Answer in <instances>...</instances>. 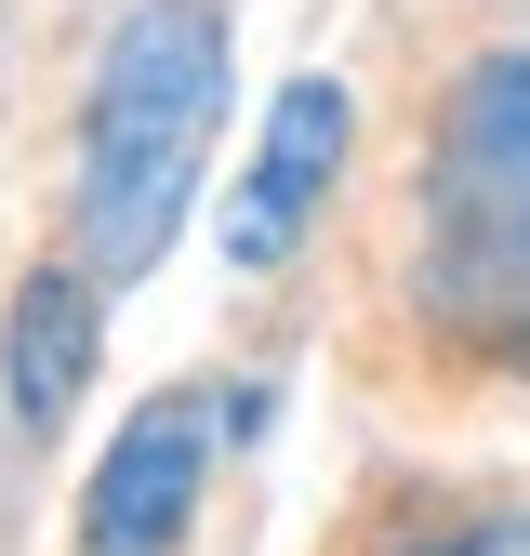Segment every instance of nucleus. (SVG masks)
Returning <instances> with one entry per match:
<instances>
[{"label":"nucleus","instance_id":"obj_1","mask_svg":"<svg viewBox=\"0 0 530 556\" xmlns=\"http://www.w3.org/2000/svg\"><path fill=\"white\" fill-rule=\"evenodd\" d=\"M226 119V14L213 0H132L106 27L93 106H80V252L93 278H147L199 199Z\"/></svg>","mask_w":530,"mask_h":556},{"label":"nucleus","instance_id":"obj_4","mask_svg":"<svg viewBox=\"0 0 530 556\" xmlns=\"http://www.w3.org/2000/svg\"><path fill=\"white\" fill-rule=\"evenodd\" d=\"M345 132H358L345 80H292V93H279V119H265V147H252V173H239V199H226V252H239V265H279V252L305 239V213L331 199V173H345Z\"/></svg>","mask_w":530,"mask_h":556},{"label":"nucleus","instance_id":"obj_6","mask_svg":"<svg viewBox=\"0 0 530 556\" xmlns=\"http://www.w3.org/2000/svg\"><path fill=\"white\" fill-rule=\"evenodd\" d=\"M425 556H530V517H478V530H451V543H425Z\"/></svg>","mask_w":530,"mask_h":556},{"label":"nucleus","instance_id":"obj_2","mask_svg":"<svg viewBox=\"0 0 530 556\" xmlns=\"http://www.w3.org/2000/svg\"><path fill=\"white\" fill-rule=\"evenodd\" d=\"M412 292H425V318L451 344L530 358V53H491L478 80L438 106Z\"/></svg>","mask_w":530,"mask_h":556},{"label":"nucleus","instance_id":"obj_3","mask_svg":"<svg viewBox=\"0 0 530 556\" xmlns=\"http://www.w3.org/2000/svg\"><path fill=\"white\" fill-rule=\"evenodd\" d=\"M199 464H213V410H199V397L132 410L119 451L93 464L80 543H93V556H173V543H186V504H199Z\"/></svg>","mask_w":530,"mask_h":556},{"label":"nucleus","instance_id":"obj_5","mask_svg":"<svg viewBox=\"0 0 530 556\" xmlns=\"http://www.w3.org/2000/svg\"><path fill=\"white\" fill-rule=\"evenodd\" d=\"M93 331H106L93 265H40L27 292H14V331H0V397H14L27 438H53L66 410H80V384H93Z\"/></svg>","mask_w":530,"mask_h":556}]
</instances>
